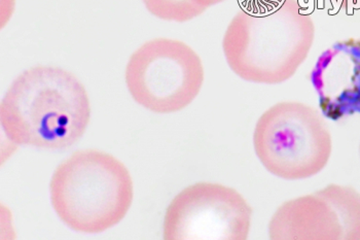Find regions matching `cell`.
<instances>
[{
	"label": "cell",
	"instance_id": "6da1fadb",
	"mask_svg": "<svg viewBox=\"0 0 360 240\" xmlns=\"http://www.w3.org/2000/svg\"><path fill=\"white\" fill-rule=\"evenodd\" d=\"M314 37V22L297 0H253L229 24L222 50L244 81L276 85L295 75Z\"/></svg>",
	"mask_w": 360,
	"mask_h": 240
},
{
	"label": "cell",
	"instance_id": "7a4b0ae2",
	"mask_svg": "<svg viewBox=\"0 0 360 240\" xmlns=\"http://www.w3.org/2000/svg\"><path fill=\"white\" fill-rule=\"evenodd\" d=\"M90 115L83 84L72 73L51 66L21 73L0 104L2 130L11 141L48 150L77 144Z\"/></svg>",
	"mask_w": 360,
	"mask_h": 240
},
{
	"label": "cell",
	"instance_id": "3957f363",
	"mask_svg": "<svg viewBox=\"0 0 360 240\" xmlns=\"http://www.w3.org/2000/svg\"><path fill=\"white\" fill-rule=\"evenodd\" d=\"M50 196L56 213L68 228L96 234L117 225L130 210L132 177L112 155L77 151L55 170Z\"/></svg>",
	"mask_w": 360,
	"mask_h": 240
},
{
	"label": "cell",
	"instance_id": "277c9868",
	"mask_svg": "<svg viewBox=\"0 0 360 240\" xmlns=\"http://www.w3.org/2000/svg\"><path fill=\"white\" fill-rule=\"evenodd\" d=\"M253 146L269 172L297 181L319 175L328 165L333 141L316 108L303 102L282 101L257 120Z\"/></svg>",
	"mask_w": 360,
	"mask_h": 240
},
{
	"label": "cell",
	"instance_id": "5b68a950",
	"mask_svg": "<svg viewBox=\"0 0 360 240\" xmlns=\"http://www.w3.org/2000/svg\"><path fill=\"white\" fill-rule=\"evenodd\" d=\"M204 68L184 42L155 39L133 53L126 84L133 99L150 112L172 113L188 108L201 91Z\"/></svg>",
	"mask_w": 360,
	"mask_h": 240
},
{
	"label": "cell",
	"instance_id": "8992f818",
	"mask_svg": "<svg viewBox=\"0 0 360 240\" xmlns=\"http://www.w3.org/2000/svg\"><path fill=\"white\" fill-rule=\"evenodd\" d=\"M252 208L231 187L197 183L173 198L164 217L166 240H245Z\"/></svg>",
	"mask_w": 360,
	"mask_h": 240
},
{
	"label": "cell",
	"instance_id": "52a82bcc",
	"mask_svg": "<svg viewBox=\"0 0 360 240\" xmlns=\"http://www.w3.org/2000/svg\"><path fill=\"white\" fill-rule=\"evenodd\" d=\"M273 240H360V194L352 187L330 184L288 200L269 223Z\"/></svg>",
	"mask_w": 360,
	"mask_h": 240
},
{
	"label": "cell",
	"instance_id": "ba28073f",
	"mask_svg": "<svg viewBox=\"0 0 360 240\" xmlns=\"http://www.w3.org/2000/svg\"><path fill=\"white\" fill-rule=\"evenodd\" d=\"M322 115L332 121L360 115V39H347L326 49L310 73Z\"/></svg>",
	"mask_w": 360,
	"mask_h": 240
},
{
	"label": "cell",
	"instance_id": "9c48e42d",
	"mask_svg": "<svg viewBox=\"0 0 360 240\" xmlns=\"http://www.w3.org/2000/svg\"><path fill=\"white\" fill-rule=\"evenodd\" d=\"M143 2L155 17L177 23L191 21L206 11L191 0H143Z\"/></svg>",
	"mask_w": 360,
	"mask_h": 240
},
{
	"label": "cell",
	"instance_id": "30bf717a",
	"mask_svg": "<svg viewBox=\"0 0 360 240\" xmlns=\"http://www.w3.org/2000/svg\"><path fill=\"white\" fill-rule=\"evenodd\" d=\"M191 1H192L193 4H197L200 8H204V10H207L209 6L221 4V2L226 1V0H191Z\"/></svg>",
	"mask_w": 360,
	"mask_h": 240
},
{
	"label": "cell",
	"instance_id": "8fae6325",
	"mask_svg": "<svg viewBox=\"0 0 360 240\" xmlns=\"http://www.w3.org/2000/svg\"><path fill=\"white\" fill-rule=\"evenodd\" d=\"M359 152H360V146H359Z\"/></svg>",
	"mask_w": 360,
	"mask_h": 240
}]
</instances>
